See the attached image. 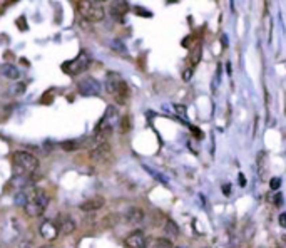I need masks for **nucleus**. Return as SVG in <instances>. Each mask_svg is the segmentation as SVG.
Listing matches in <instances>:
<instances>
[{"label": "nucleus", "instance_id": "obj_31", "mask_svg": "<svg viewBox=\"0 0 286 248\" xmlns=\"http://www.w3.org/2000/svg\"><path fill=\"white\" fill-rule=\"evenodd\" d=\"M189 76H191V69H188V70L184 72V79H189Z\"/></svg>", "mask_w": 286, "mask_h": 248}, {"label": "nucleus", "instance_id": "obj_1", "mask_svg": "<svg viewBox=\"0 0 286 248\" xmlns=\"http://www.w3.org/2000/svg\"><path fill=\"white\" fill-rule=\"evenodd\" d=\"M106 90L109 94H112L117 104H126L129 99V86L124 80L121 76L116 72H109L106 76Z\"/></svg>", "mask_w": 286, "mask_h": 248}, {"label": "nucleus", "instance_id": "obj_11", "mask_svg": "<svg viewBox=\"0 0 286 248\" xmlns=\"http://www.w3.org/2000/svg\"><path fill=\"white\" fill-rule=\"evenodd\" d=\"M39 232H40V235L45 238V240H55L57 235H59L55 223H52V222H49V220H45V222L40 223Z\"/></svg>", "mask_w": 286, "mask_h": 248}, {"label": "nucleus", "instance_id": "obj_4", "mask_svg": "<svg viewBox=\"0 0 286 248\" xmlns=\"http://www.w3.org/2000/svg\"><path fill=\"white\" fill-rule=\"evenodd\" d=\"M13 164L20 173H34L39 168V160L32 152L27 151H17L13 154Z\"/></svg>", "mask_w": 286, "mask_h": 248}, {"label": "nucleus", "instance_id": "obj_29", "mask_svg": "<svg viewBox=\"0 0 286 248\" xmlns=\"http://www.w3.org/2000/svg\"><path fill=\"white\" fill-rule=\"evenodd\" d=\"M28 245H30V242H22L20 243V248H28Z\"/></svg>", "mask_w": 286, "mask_h": 248}, {"label": "nucleus", "instance_id": "obj_8", "mask_svg": "<svg viewBox=\"0 0 286 248\" xmlns=\"http://www.w3.org/2000/svg\"><path fill=\"white\" fill-rule=\"evenodd\" d=\"M144 210L139 206H129L124 212V222L129 223V225H139V223L144 222Z\"/></svg>", "mask_w": 286, "mask_h": 248}, {"label": "nucleus", "instance_id": "obj_3", "mask_svg": "<svg viewBox=\"0 0 286 248\" xmlns=\"http://www.w3.org/2000/svg\"><path fill=\"white\" fill-rule=\"evenodd\" d=\"M79 12L84 17V22H101L106 17V10L101 6V2H94V0H85V2H79Z\"/></svg>", "mask_w": 286, "mask_h": 248}, {"label": "nucleus", "instance_id": "obj_30", "mask_svg": "<svg viewBox=\"0 0 286 248\" xmlns=\"http://www.w3.org/2000/svg\"><path fill=\"white\" fill-rule=\"evenodd\" d=\"M240 184L245 186V176H243V174H240Z\"/></svg>", "mask_w": 286, "mask_h": 248}, {"label": "nucleus", "instance_id": "obj_9", "mask_svg": "<svg viewBox=\"0 0 286 248\" xmlns=\"http://www.w3.org/2000/svg\"><path fill=\"white\" fill-rule=\"evenodd\" d=\"M57 232L64 233V235H70L75 230V222L69 214H57Z\"/></svg>", "mask_w": 286, "mask_h": 248}, {"label": "nucleus", "instance_id": "obj_10", "mask_svg": "<svg viewBox=\"0 0 286 248\" xmlns=\"http://www.w3.org/2000/svg\"><path fill=\"white\" fill-rule=\"evenodd\" d=\"M124 245L127 248H144L146 245V238H144V232L142 230H134L131 235L126 236L124 240Z\"/></svg>", "mask_w": 286, "mask_h": 248}, {"label": "nucleus", "instance_id": "obj_5", "mask_svg": "<svg viewBox=\"0 0 286 248\" xmlns=\"http://www.w3.org/2000/svg\"><path fill=\"white\" fill-rule=\"evenodd\" d=\"M77 90L80 96L85 98L99 96L101 94V82L95 78H92V76H85V78H82L77 82Z\"/></svg>", "mask_w": 286, "mask_h": 248}, {"label": "nucleus", "instance_id": "obj_33", "mask_svg": "<svg viewBox=\"0 0 286 248\" xmlns=\"http://www.w3.org/2000/svg\"><path fill=\"white\" fill-rule=\"evenodd\" d=\"M258 248H266V246H258Z\"/></svg>", "mask_w": 286, "mask_h": 248}, {"label": "nucleus", "instance_id": "obj_27", "mask_svg": "<svg viewBox=\"0 0 286 248\" xmlns=\"http://www.w3.org/2000/svg\"><path fill=\"white\" fill-rule=\"evenodd\" d=\"M136 12L137 14H142V16H146V17H151V12H147V10H144V8H141V7H137Z\"/></svg>", "mask_w": 286, "mask_h": 248}, {"label": "nucleus", "instance_id": "obj_14", "mask_svg": "<svg viewBox=\"0 0 286 248\" xmlns=\"http://www.w3.org/2000/svg\"><path fill=\"white\" fill-rule=\"evenodd\" d=\"M258 171L261 180H266V174H268V156H266L265 151H261L258 154Z\"/></svg>", "mask_w": 286, "mask_h": 248}, {"label": "nucleus", "instance_id": "obj_28", "mask_svg": "<svg viewBox=\"0 0 286 248\" xmlns=\"http://www.w3.org/2000/svg\"><path fill=\"white\" fill-rule=\"evenodd\" d=\"M223 192H225L226 196H230V194H231V184H225V186H223Z\"/></svg>", "mask_w": 286, "mask_h": 248}, {"label": "nucleus", "instance_id": "obj_22", "mask_svg": "<svg viewBox=\"0 0 286 248\" xmlns=\"http://www.w3.org/2000/svg\"><path fill=\"white\" fill-rule=\"evenodd\" d=\"M270 186H271V190H278L280 186H281V178H278V176L271 178V180H270Z\"/></svg>", "mask_w": 286, "mask_h": 248}, {"label": "nucleus", "instance_id": "obj_19", "mask_svg": "<svg viewBox=\"0 0 286 248\" xmlns=\"http://www.w3.org/2000/svg\"><path fill=\"white\" fill-rule=\"evenodd\" d=\"M152 248H173V243H171L168 238H156Z\"/></svg>", "mask_w": 286, "mask_h": 248}, {"label": "nucleus", "instance_id": "obj_23", "mask_svg": "<svg viewBox=\"0 0 286 248\" xmlns=\"http://www.w3.org/2000/svg\"><path fill=\"white\" fill-rule=\"evenodd\" d=\"M275 206H278V208L283 206V194H281V193H276V196H275Z\"/></svg>", "mask_w": 286, "mask_h": 248}, {"label": "nucleus", "instance_id": "obj_26", "mask_svg": "<svg viewBox=\"0 0 286 248\" xmlns=\"http://www.w3.org/2000/svg\"><path fill=\"white\" fill-rule=\"evenodd\" d=\"M176 111H178V114H181L183 118H186V108L184 106H176Z\"/></svg>", "mask_w": 286, "mask_h": 248}, {"label": "nucleus", "instance_id": "obj_15", "mask_svg": "<svg viewBox=\"0 0 286 248\" xmlns=\"http://www.w3.org/2000/svg\"><path fill=\"white\" fill-rule=\"evenodd\" d=\"M2 74L5 76L7 79H12V80H17L20 78V70L18 68H15L13 64H3L2 66Z\"/></svg>", "mask_w": 286, "mask_h": 248}, {"label": "nucleus", "instance_id": "obj_13", "mask_svg": "<svg viewBox=\"0 0 286 248\" xmlns=\"http://www.w3.org/2000/svg\"><path fill=\"white\" fill-rule=\"evenodd\" d=\"M126 12H127V4L126 2H116L111 8L112 17L119 22H122V17H124V14H126Z\"/></svg>", "mask_w": 286, "mask_h": 248}, {"label": "nucleus", "instance_id": "obj_32", "mask_svg": "<svg viewBox=\"0 0 286 248\" xmlns=\"http://www.w3.org/2000/svg\"><path fill=\"white\" fill-rule=\"evenodd\" d=\"M39 248H50L49 245H42V246H39Z\"/></svg>", "mask_w": 286, "mask_h": 248}, {"label": "nucleus", "instance_id": "obj_2", "mask_svg": "<svg viewBox=\"0 0 286 248\" xmlns=\"http://www.w3.org/2000/svg\"><path fill=\"white\" fill-rule=\"evenodd\" d=\"M47 206H49V194L45 193V190L37 188L34 190V193L28 196L25 212L28 216H42Z\"/></svg>", "mask_w": 286, "mask_h": 248}, {"label": "nucleus", "instance_id": "obj_12", "mask_svg": "<svg viewBox=\"0 0 286 248\" xmlns=\"http://www.w3.org/2000/svg\"><path fill=\"white\" fill-rule=\"evenodd\" d=\"M104 204H106L104 198L95 196V198L85 200V202L80 204V210H82V212H85V213H89V212H97V210H101Z\"/></svg>", "mask_w": 286, "mask_h": 248}, {"label": "nucleus", "instance_id": "obj_25", "mask_svg": "<svg viewBox=\"0 0 286 248\" xmlns=\"http://www.w3.org/2000/svg\"><path fill=\"white\" fill-rule=\"evenodd\" d=\"M280 226H281V228L286 226V213H281V214H280Z\"/></svg>", "mask_w": 286, "mask_h": 248}, {"label": "nucleus", "instance_id": "obj_16", "mask_svg": "<svg viewBox=\"0 0 286 248\" xmlns=\"http://www.w3.org/2000/svg\"><path fill=\"white\" fill-rule=\"evenodd\" d=\"M164 232H166V235L168 236H178L179 235V226L176 225V223L173 220H166L164 223Z\"/></svg>", "mask_w": 286, "mask_h": 248}, {"label": "nucleus", "instance_id": "obj_7", "mask_svg": "<svg viewBox=\"0 0 286 248\" xmlns=\"http://www.w3.org/2000/svg\"><path fill=\"white\" fill-rule=\"evenodd\" d=\"M111 154H112L111 144H109V142H99V144L90 151V160H92V163L95 164H104L111 160Z\"/></svg>", "mask_w": 286, "mask_h": 248}, {"label": "nucleus", "instance_id": "obj_6", "mask_svg": "<svg viewBox=\"0 0 286 248\" xmlns=\"http://www.w3.org/2000/svg\"><path fill=\"white\" fill-rule=\"evenodd\" d=\"M90 64V57L85 54V52H80V54L75 57L74 60H70V62H65L64 64V69H65V72L67 74H79V72H82V70L87 69V66Z\"/></svg>", "mask_w": 286, "mask_h": 248}, {"label": "nucleus", "instance_id": "obj_17", "mask_svg": "<svg viewBox=\"0 0 286 248\" xmlns=\"http://www.w3.org/2000/svg\"><path fill=\"white\" fill-rule=\"evenodd\" d=\"M109 46H111L112 50L119 52V54H127V47H126V44H124L121 39H112Z\"/></svg>", "mask_w": 286, "mask_h": 248}, {"label": "nucleus", "instance_id": "obj_24", "mask_svg": "<svg viewBox=\"0 0 286 248\" xmlns=\"http://www.w3.org/2000/svg\"><path fill=\"white\" fill-rule=\"evenodd\" d=\"M17 26H20L22 27V30H27V24H25V17H20L17 20Z\"/></svg>", "mask_w": 286, "mask_h": 248}, {"label": "nucleus", "instance_id": "obj_18", "mask_svg": "<svg viewBox=\"0 0 286 248\" xmlns=\"http://www.w3.org/2000/svg\"><path fill=\"white\" fill-rule=\"evenodd\" d=\"M27 202H28V194H27L25 192H17V193H15V196H13V203H15L17 206L25 208Z\"/></svg>", "mask_w": 286, "mask_h": 248}, {"label": "nucleus", "instance_id": "obj_20", "mask_svg": "<svg viewBox=\"0 0 286 248\" xmlns=\"http://www.w3.org/2000/svg\"><path fill=\"white\" fill-rule=\"evenodd\" d=\"M121 132H127L131 130V118L129 116H126V118H122V121H121Z\"/></svg>", "mask_w": 286, "mask_h": 248}, {"label": "nucleus", "instance_id": "obj_21", "mask_svg": "<svg viewBox=\"0 0 286 248\" xmlns=\"http://www.w3.org/2000/svg\"><path fill=\"white\" fill-rule=\"evenodd\" d=\"M60 148L65 152H70V151L75 150V142L74 141H64V142H60Z\"/></svg>", "mask_w": 286, "mask_h": 248}]
</instances>
